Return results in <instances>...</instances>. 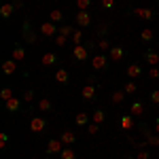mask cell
Listing matches in <instances>:
<instances>
[{
	"label": "cell",
	"mask_w": 159,
	"mask_h": 159,
	"mask_svg": "<svg viewBox=\"0 0 159 159\" xmlns=\"http://www.w3.org/2000/svg\"><path fill=\"white\" fill-rule=\"evenodd\" d=\"M45 129H47V119H45V117L36 115V117H32V119H30V132L40 134V132H45Z\"/></svg>",
	"instance_id": "6da1fadb"
},
{
	"label": "cell",
	"mask_w": 159,
	"mask_h": 159,
	"mask_svg": "<svg viewBox=\"0 0 159 159\" xmlns=\"http://www.w3.org/2000/svg\"><path fill=\"white\" fill-rule=\"evenodd\" d=\"M106 55H104V53H98V55H93V57H91V68H93V70H96V72H102V70H106V68H108V64H106Z\"/></svg>",
	"instance_id": "7a4b0ae2"
},
{
	"label": "cell",
	"mask_w": 159,
	"mask_h": 159,
	"mask_svg": "<svg viewBox=\"0 0 159 159\" xmlns=\"http://www.w3.org/2000/svg\"><path fill=\"white\" fill-rule=\"evenodd\" d=\"M89 47H91V45H89ZM89 47L74 45V47H72V57L76 61H87V60H89Z\"/></svg>",
	"instance_id": "3957f363"
},
{
	"label": "cell",
	"mask_w": 159,
	"mask_h": 159,
	"mask_svg": "<svg viewBox=\"0 0 159 159\" xmlns=\"http://www.w3.org/2000/svg\"><path fill=\"white\" fill-rule=\"evenodd\" d=\"M96 93H98V87L93 85L91 81H89L87 85H83V87H81V98H83V100H87V102H91V100L96 98Z\"/></svg>",
	"instance_id": "277c9868"
},
{
	"label": "cell",
	"mask_w": 159,
	"mask_h": 159,
	"mask_svg": "<svg viewBox=\"0 0 159 159\" xmlns=\"http://www.w3.org/2000/svg\"><path fill=\"white\" fill-rule=\"evenodd\" d=\"M61 151H64V142H61L60 138H53L47 142V153L49 155H60Z\"/></svg>",
	"instance_id": "5b68a950"
},
{
	"label": "cell",
	"mask_w": 159,
	"mask_h": 159,
	"mask_svg": "<svg viewBox=\"0 0 159 159\" xmlns=\"http://www.w3.org/2000/svg\"><path fill=\"white\" fill-rule=\"evenodd\" d=\"M132 13H134L136 17L144 19V21H151V19L155 17V13H153V9H147V7H138V9H134Z\"/></svg>",
	"instance_id": "8992f818"
},
{
	"label": "cell",
	"mask_w": 159,
	"mask_h": 159,
	"mask_svg": "<svg viewBox=\"0 0 159 159\" xmlns=\"http://www.w3.org/2000/svg\"><path fill=\"white\" fill-rule=\"evenodd\" d=\"M21 34H24L25 43H30V45H32V43H36V32L32 30V25L28 24V21H24V32H21Z\"/></svg>",
	"instance_id": "52a82bcc"
},
{
	"label": "cell",
	"mask_w": 159,
	"mask_h": 159,
	"mask_svg": "<svg viewBox=\"0 0 159 159\" xmlns=\"http://www.w3.org/2000/svg\"><path fill=\"white\" fill-rule=\"evenodd\" d=\"M142 129H144V142L151 144V147H159V134L157 132H148L144 125H142Z\"/></svg>",
	"instance_id": "ba28073f"
},
{
	"label": "cell",
	"mask_w": 159,
	"mask_h": 159,
	"mask_svg": "<svg viewBox=\"0 0 159 159\" xmlns=\"http://www.w3.org/2000/svg\"><path fill=\"white\" fill-rule=\"evenodd\" d=\"M55 32H60L53 21H45V24H40V34L43 36H55Z\"/></svg>",
	"instance_id": "9c48e42d"
},
{
	"label": "cell",
	"mask_w": 159,
	"mask_h": 159,
	"mask_svg": "<svg viewBox=\"0 0 159 159\" xmlns=\"http://www.w3.org/2000/svg\"><path fill=\"white\" fill-rule=\"evenodd\" d=\"M60 140L64 142V147H72L74 142H76V136H74L72 129H64L61 136H60Z\"/></svg>",
	"instance_id": "30bf717a"
},
{
	"label": "cell",
	"mask_w": 159,
	"mask_h": 159,
	"mask_svg": "<svg viewBox=\"0 0 159 159\" xmlns=\"http://www.w3.org/2000/svg\"><path fill=\"white\" fill-rule=\"evenodd\" d=\"M76 24L81 25V28H89L91 25V15L87 11H79L76 13Z\"/></svg>",
	"instance_id": "8fae6325"
},
{
	"label": "cell",
	"mask_w": 159,
	"mask_h": 159,
	"mask_svg": "<svg viewBox=\"0 0 159 159\" xmlns=\"http://www.w3.org/2000/svg\"><path fill=\"white\" fill-rule=\"evenodd\" d=\"M4 108L9 110V112H19L21 110V98H11L9 102H4Z\"/></svg>",
	"instance_id": "7c38bea8"
},
{
	"label": "cell",
	"mask_w": 159,
	"mask_h": 159,
	"mask_svg": "<svg viewBox=\"0 0 159 159\" xmlns=\"http://www.w3.org/2000/svg\"><path fill=\"white\" fill-rule=\"evenodd\" d=\"M55 81H57L60 85H68V83H70V72H68L66 68L55 70Z\"/></svg>",
	"instance_id": "4fadbf2b"
},
{
	"label": "cell",
	"mask_w": 159,
	"mask_h": 159,
	"mask_svg": "<svg viewBox=\"0 0 159 159\" xmlns=\"http://www.w3.org/2000/svg\"><path fill=\"white\" fill-rule=\"evenodd\" d=\"M2 72L7 74V76L15 74V72H17V61H15V60H4V61H2Z\"/></svg>",
	"instance_id": "5bb4252c"
},
{
	"label": "cell",
	"mask_w": 159,
	"mask_h": 159,
	"mask_svg": "<svg viewBox=\"0 0 159 159\" xmlns=\"http://www.w3.org/2000/svg\"><path fill=\"white\" fill-rule=\"evenodd\" d=\"M108 55H110V60H112V61H121L123 57H125V49H123V47H117V45H115V47H110Z\"/></svg>",
	"instance_id": "9a60e30c"
},
{
	"label": "cell",
	"mask_w": 159,
	"mask_h": 159,
	"mask_svg": "<svg viewBox=\"0 0 159 159\" xmlns=\"http://www.w3.org/2000/svg\"><path fill=\"white\" fill-rule=\"evenodd\" d=\"M129 115H134V117H142V115H144V104H142L140 100H134L132 106H129Z\"/></svg>",
	"instance_id": "2e32d148"
},
{
	"label": "cell",
	"mask_w": 159,
	"mask_h": 159,
	"mask_svg": "<svg viewBox=\"0 0 159 159\" xmlns=\"http://www.w3.org/2000/svg\"><path fill=\"white\" fill-rule=\"evenodd\" d=\"M125 72H127L129 79H138V76H142V66L140 64H129Z\"/></svg>",
	"instance_id": "e0dca14e"
},
{
	"label": "cell",
	"mask_w": 159,
	"mask_h": 159,
	"mask_svg": "<svg viewBox=\"0 0 159 159\" xmlns=\"http://www.w3.org/2000/svg\"><path fill=\"white\" fill-rule=\"evenodd\" d=\"M13 13H15V4H9V2H4V4L0 7V17H2V19H9Z\"/></svg>",
	"instance_id": "ac0fdd59"
},
{
	"label": "cell",
	"mask_w": 159,
	"mask_h": 159,
	"mask_svg": "<svg viewBox=\"0 0 159 159\" xmlns=\"http://www.w3.org/2000/svg\"><path fill=\"white\" fill-rule=\"evenodd\" d=\"M119 125H121V129H132L134 127V115H123L119 119Z\"/></svg>",
	"instance_id": "d6986e66"
},
{
	"label": "cell",
	"mask_w": 159,
	"mask_h": 159,
	"mask_svg": "<svg viewBox=\"0 0 159 159\" xmlns=\"http://www.w3.org/2000/svg\"><path fill=\"white\" fill-rule=\"evenodd\" d=\"M13 60L15 61H24L25 60V49L21 45H13Z\"/></svg>",
	"instance_id": "ffe728a7"
},
{
	"label": "cell",
	"mask_w": 159,
	"mask_h": 159,
	"mask_svg": "<svg viewBox=\"0 0 159 159\" xmlns=\"http://www.w3.org/2000/svg\"><path fill=\"white\" fill-rule=\"evenodd\" d=\"M55 61H57V55H55L53 51H47V53L43 55V60H40V64L49 68V66H53V64H55Z\"/></svg>",
	"instance_id": "44dd1931"
},
{
	"label": "cell",
	"mask_w": 159,
	"mask_h": 159,
	"mask_svg": "<svg viewBox=\"0 0 159 159\" xmlns=\"http://www.w3.org/2000/svg\"><path fill=\"white\" fill-rule=\"evenodd\" d=\"M144 60H147L151 66H157V64H159V53H157V51H153V49H148L147 53H144Z\"/></svg>",
	"instance_id": "7402d4cb"
},
{
	"label": "cell",
	"mask_w": 159,
	"mask_h": 159,
	"mask_svg": "<svg viewBox=\"0 0 159 159\" xmlns=\"http://www.w3.org/2000/svg\"><path fill=\"white\" fill-rule=\"evenodd\" d=\"M74 123H76V125H81V127H87L91 121H89V115H87V112H79V115L74 117Z\"/></svg>",
	"instance_id": "603a6c76"
},
{
	"label": "cell",
	"mask_w": 159,
	"mask_h": 159,
	"mask_svg": "<svg viewBox=\"0 0 159 159\" xmlns=\"http://www.w3.org/2000/svg\"><path fill=\"white\" fill-rule=\"evenodd\" d=\"M51 108H53V104H51L49 98H40L38 100V110H40V112H49Z\"/></svg>",
	"instance_id": "cb8c5ba5"
},
{
	"label": "cell",
	"mask_w": 159,
	"mask_h": 159,
	"mask_svg": "<svg viewBox=\"0 0 159 159\" xmlns=\"http://www.w3.org/2000/svg\"><path fill=\"white\" fill-rule=\"evenodd\" d=\"M104 119H106V115H104V110H100V108H96L93 110V115H91V121L93 123H104Z\"/></svg>",
	"instance_id": "d4e9b609"
},
{
	"label": "cell",
	"mask_w": 159,
	"mask_h": 159,
	"mask_svg": "<svg viewBox=\"0 0 159 159\" xmlns=\"http://www.w3.org/2000/svg\"><path fill=\"white\" fill-rule=\"evenodd\" d=\"M140 40H142V43H151V40H153V30H151V28L140 30Z\"/></svg>",
	"instance_id": "484cf974"
},
{
	"label": "cell",
	"mask_w": 159,
	"mask_h": 159,
	"mask_svg": "<svg viewBox=\"0 0 159 159\" xmlns=\"http://www.w3.org/2000/svg\"><path fill=\"white\" fill-rule=\"evenodd\" d=\"M61 19H64V13H61L60 9H53V11L49 13V21H53V24H57Z\"/></svg>",
	"instance_id": "4316f807"
},
{
	"label": "cell",
	"mask_w": 159,
	"mask_h": 159,
	"mask_svg": "<svg viewBox=\"0 0 159 159\" xmlns=\"http://www.w3.org/2000/svg\"><path fill=\"white\" fill-rule=\"evenodd\" d=\"M11 98H15V96H13V89H11V87H2V91H0V100H2V102H9Z\"/></svg>",
	"instance_id": "83f0119b"
},
{
	"label": "cell",
	"mask_w": 159,
	"mask_h": 159,
	"mask_svg": "<svg viewBox=\"0 0 159 159\" xmlns=\"http://www.w3.org/2000/svg\"><path fill=\"white\" fill-rule=\"evenodd\" d=\"M60 159H76V153H74V148L64 147V151L60 153Z\"/></svg>",
	"instance_id": "f1b7e54d"
},
{
	"label": "cell",
	"mask_w": 159,
	"mask_h": 159,
	"mask_svg": "<svg viewBox=\"0 0 159 159\" xmlns=\"http://www.w3.org/2000/svg\"><path fill=\"white\" fill-rule=\"evenodd\" d=\"M125 91H112V96H110V100H112V104H121L123 100H125Z\"/></svg>",
	"instance_id": "f546056e"
},
{
	"label": "cell",
	"mask_w": 159,
	"mask_h": 159,
	"mask_svg": "<svg viewBox=\"0 0 159 159\" xmlns=\"http://www.w3.org/2000/svg\"><path fill=\"white\" fill-rule=\"evenodd\" d=\"M123 91L132 96V93H136V91H138V85H136L134 81H127V83H125V87H123Z\"/></svg>",
	"instance_id": "4dcf8cb0"
},
{
	"label": "cell",
	"mask_w": 159,
	"mask_h": 159,
	"mask_svg": "<svg viewBox=\"0 0 159 159\" xmlns=\"http://www.w3.org/2000/svg\"><path fill=\"white\" fill-rule=\"evenodd\" d=\"M110 47H112V45H110L106 38H100L98 40V51H110Z\"/></svg>",
	"instance_id": "1f68e13d"
},
{
	"label": "cell",
	"mask_w": 159,
	"mask_h": 159,
	"mask_svg": "<svg viewBox=\"0 0 159 159\" xmlns=\"http://www.w3.org/2000/svg\"><path fill=\"white\" fill-rule=\"evenodd\" d=\"M76 7H79V11H89L91 0H76Z\"/></svg>",
	"instance_id": "d6a6232c"
},
{
	"label": "cell",
	"mask_w": 159,
	"mask_h": 159,
	"mask_svg": "<svg viewBox=\"0 0 159 159\" xmlns=\"http://www.w3.org/2000/svg\"><path fill=\"white\" fill-rule=\"evenodd\" d=\"M98 132H100V125H98V123H93V121H91L89 125H87V134H89V136H96Z\"/></svg>",
	"instance_id": "836d02e7"
},
{
	"label": "cell",
	"mask_w": 159,
	"mask_h": 159,
	"mask_svg": "<svg viewBox=\"0 0 159 159\" xmlns=\"http://www.w3.org/2000/svg\"><path fill=\"white\" fill-rule=\"evenodd\" d=\"M70 38H72L74 45H81V40H83V30H74V34Z\"/></svg>",
	"instance_id": "e575fe53"
},
{
	"label": "cell",
	"mask_w": 159,
	"mask_h": 159,
	"mask_svg": "<svg viewBox=\"0 0 159 159\" xmlns=\"http://www.w3.org/2000/svg\"><path fill=\"white\" fill-rule=\"evenodd\" d=\"M60 34H64V36H72V34H74V28H72V25H61V28H60Z\"/></svg>",
	"instance_id": "d590c367"
},
{
	"label": "cell",
	"mask_w": 159,
	"mask_h": 159,
	"mask_svg": "<svg viewBox=\"0 0 159 159\" xmlns=\"http://www.w3.org/2000/svg\"><path fill=\"white\" fill-rule=\"evenodd\" d=\"M136 159H151V153H148L147 148H138V155Z\"/></svg>",
	"instance_id": "8d00e7d4"
},
{
	"label": "cell",
	"mask_w": 159,
	"mask_h": 159,
	"mask_svg": "<svg viewBox=\"0 0 159 159\" xmlns=\"http://www.w3.org/2000/svg\"><path fill=\"white\" fill-rule=\"evenodd\" d=\"M66 43H68V36H64V34H57V36H55V45H57V47H64Z\"/></svg>",
	"instance_id": "74e56055"
},
{
	"label": "cell",
	"mask_w": 159,
	"mask_h": 159,
	"mask_svg": "<svg viewBox=\"0 0 159 159\" xmlns=\"http://www.w3.org/2000/svg\"><path fill=\"white\" fill-rule=\"evenodd\" d=\"M7 144H9V134L0 132V148H7Z\"/></svg>",
	"instance_id": "f35d334b"
},
{
	"label": "cell",
	"mask_w": 159,
	"mask_h": 159,
	"mask_svg": "<svg viewBox=\"0 0 159 159\" xmlns=\"http://www.w3.org/2000/svg\"><path fill=\"white\" fill-rule=\"evenodd\" d=\"M148 79H159V68L157 66H151V68H148Z\"/></svg>",
	"instance_id": "ab89813d"
},
{
	"label": "cell",
	"mask_w": 159,
	"mask_h": 159,
	"mask_svg": "<svg viewBox=\"0 0 159 159\" xmlns=\"http://www.w3.org/2000/svg\"><path fill=\"white\" fill-rule=\"evenodd\" d=\"M102 9H115V0H100Z\"/></svg>",
	"instance_id": "60d3db41"
},
{
	"label": "cell",
	"mask_w": 159,
	"mask_h": 159,
	"mask_svg": "<svg viewBox=\"0 0 159 159\" xmlns=\"http://www.w3.org/2000/svg\"><path fill=\"white\" fill-rule=\"evenodd\" d=\"M148 100H151L153 104H159V89H153L151 96H148Z\"/></svg>",
	"instance_id": "b9f144b4"
},
{
	"label": "cell",
	"mask_w": 159,
	"mask_h": 159,
	"mask_svg": "<svg viewBox=\"0 0 159 159\" xmlns=\"http://www.w3.org/2000/svg\"><path fill=\"white\" fill-rule=\"evenodd\" d=\"M24 102H32V100H34V91H32V89H28V91H24Z\"/></svg>",
	"instance_id": "7bdbcfd3"
},
{
	"label": "cell",
	"mask_w": 159,
	"mask_h": 159,
	"mask_svg": "<svg viewBox=\"0 0 159 159\" xmlns=\"http://www.w3.org/2000/svg\"><path fill=\"white\" fill-rule=\"evenodd\" d=\"M106 32H108V28H106V25H100V30H96V34H98V36H106Z\"/></svg>",
	"instance_id": "ee69618b"
},
{
	"label": "cell",
	"mask_w": 159,
	"mask_h": 159,
	"mask_svg": "<svg viewBox=\"0 0 159 159\" xmlns=\"http://www.w3.org/2000/svg\"><path fill=\"white\" fill-rule=\"evenodd\" d=\"M153 125H155V132L159 134V119H155V121H153Z\"/></svg>",
	"instance_id": "f6af8a7d"
},
{
	"label": "cell",
	"mask_w": 159,
	"mask_h": 159,
	"mask_svg": "<svg viewBox=\"0 0 159 159\" xmlns=\"http://www.w3.org/2000/svg\"><path fill=\"white\" fill-rule=\"evenodd\" d=\"M127 159H136V157H127Z\"/></svg>",
	"instance_id": "bcb514c9"
},
{
	"label": "cell",
	"mask_w": 159,
	"mask_h": 159,
	"mask_svg": "<svg viewBox=\"0 0 159 159\" xmlns=\"http://www.w3.org/2000/svg\"><path fill=\"white\" fill-rule=\"evenodd\" d=\"M157 7H159V0H157Z\"/></svg>",
	"instance_id": "7dc6e473"
}]
</instances>
